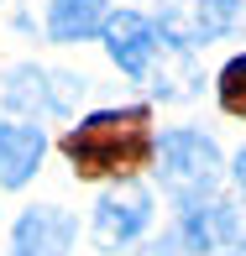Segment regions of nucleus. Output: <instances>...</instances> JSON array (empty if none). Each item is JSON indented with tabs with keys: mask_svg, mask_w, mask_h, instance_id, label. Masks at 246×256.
<instances>
[{
	"mask_svg": "<svg viewBox=\"0 0 246 256\" xmlns=\"http://www.w3.org/2000/svg\"><path fill=\"white\" fill-rule=\"evenodd\" d=\"M63 157L74 162L79 178H136V168H147L157 157L152 142V110L147 104H121V110H95L63 136Z\"/></svg>",
	"mask_w": 246,
	"mask_h": 256,
	"instance_id": "1",
	"label": "nucleus"
},
{
	"mask_svg": "<svg viewBox=\"0 0 246 256\" xmlns=\"http://www.w3.org/2000/svg\"><path fill=\"white\" fill-rule=\"evenodd\" d=\"M157 178L168 183L178 199H204L220 178V146L194 126L157 136Z\"/></svg>",
	"mask_w": 246,
	"mask_h": 256,
	"instance_id": "2",
	"label": "nucleus"
},
{
	"mask_svg": "<svg viewBox=\"0 0 246 256\" xmlns=\"http://www.w3.org/2000/svg\"><path fill=\"white\" fill-rule=\"evenodd\" d=\"M147 225H152V194L136 178L115 183V188L95 204V240L105 251H126Z\"/></svg>",
	"mask_w": 246,
	"mask_h": 256,
	"instance_id": "3",
	"label": "nucleus"
},
{
	"mask_svg": "<svg viewBox=\"0 0 246 256\" xmlns=\"http://www.w3.org/2000/svg\"><path fill=\"white\" fill-rule=\"evenodd\" d=\"M173 240H178L183 251H194V256L236 246V240H241V214H236V204H230V199H209V194H204V199H189V204H183V214H178Z\"/></svg>",
	"mask_w": 246,
	"mask_h": 256,
	"instance_id": "4",
	"label": "nucleus"
},
{
	"mask_svg": "<svg viewBox=\"0 0 246 256\" xmlns=\"http://www.w3.org/2000/svg\"><path fill=\"white\" fill-rule=\"evenodd\" d=\"M100 37H105L110 63L121 68V74H131V78H147L152 63H157V52H162V42H168L147 16H136V10H110Z\"/></svg>",
	"mask_w": 246,
	"mask_h": 256,
	"instance_id": "5",
	"label": "nucleus"
},
{
	"mask_svg": "<svg viewBox=\"0 0 246 256\" xmlns=\"http://www.w3.org/2000/svg\"><path fill=\"white\" fill-rule=\"evenodd\" d=\"M79 236V220L63 204H32L11 230V256H68Z\"/></svg>",
	"mask_w": 246,
	"mask_h": 256,
	"instance_id": "6",
	"label": "nucleus"
},
{
	"mask_svg": "<svg viewBox=\"0 0 246 256\" xmlns=\"http://www.w3.org/2000/svg\"><path fill=\"white\" fill-rule=\"evenodd\" d=\"M48 157V136L32 120H6L0 126V188H27Z\"/></svg>",
	"mask_w": 246,
	"mask_h": 256,
	"instance_id": "7",
	"label": "nucleus"
},
{
	"mask_svg": "<svg viewBox=\"0 0 246 256\" xmlns=\"http://www.w3.org/2000/svg\"><path fill=\"white\" fill-rule=\"evenodd\" d=\"M58 78L42 74L37 63H21L16 74L6 78V104L11 110H68V100L79 94V78L63 74V89H53Z\"/></svg>",
	"mask_w": 246,
	"mask_h": 256,
	"instance_id": "8",
	"label": "nucleus"
},
{
	"mask_svg": "<svg viewBox=\"0 0 246 256\" xmlns=\"http://www.w3.org/2000/svg\"><path fill=\"white\" fill-rule=\"evenodd\" d=\"M105 21H110L105 0H53L48 6V37L53 42H84L95 32H105Z\"/></svg>",
	"mask_w": 246,
	"mask_h": 256,
	"instance_id": "9",
	"label": "nucleus"
},
{
	"mask_svg": "<svg viewBox=\"0 0 246 256\" xmlns=\"http://www.w3.org/2000/svg\"><path fill=\"white\" fill-rule=\"evenodd\" d=\"M215 100L225 115H236V120H246V52H236L225 68H220L215 78Z\"/></svg>",
	"mask_w": 246,
	"mask_h": 256,
	"instance_id": "10",
	"label": "nucleus"
},
{
	"mask_svg": "<svg viewBox=\"0 0 246 256\" xmlns=\"http://www.w3.org/2000/svg\"><path fill=\"white\" fill-rule=\"evenodd\" d=\"M230 178H236V188L246 194V146H241L236 157H230Z\"/></svg>",
	"mask_w": 246,
	"mask_h": 256,
	"instance_id": "11",
	"label": "nucleus"
},
{
	"mask_svg": "<svg viewBox=\"0 0 246 256\" xmlns=\"http://www.w3.org/2000/svg\"><path fill=\"white\" fill-rule=\"evenodd\" d=\"M236 246H241V251H246V220H241V240H236Z\"/></svg>",
	"mask_w": 246,
	"mask_h": 256,
	"instance_id": "12",
	"label": "nucleus"
},
{
	"mask_svg": "<svg viewBox=\"0 0 246 256\" xmlns=\"http://www.w3.org/2000/svg\"><path fill=\"white\" fill-rule=\"evenodd\" d=\"M230 256H241V251H230Z\"/></svg>",
	"mask_w": 246,
	"mask_h": 256,
	"instance_id": "13",
	"label": "nucleus"
}]
</instances>
